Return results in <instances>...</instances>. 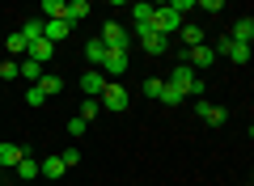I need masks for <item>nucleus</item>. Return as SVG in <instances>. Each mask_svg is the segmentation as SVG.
I'll return each instance as SVG.
<instances>
[{"label":"nucleus","mask_w":254,"mask_h":186,"mask_svg":"<svg viewBox=\"0 0 254 186\" xmlns=\"http://www.w3.org/2000/svg\"><path fill=\"white\" fill-rule=\"evenodd\" d=\"M131 17H136V34H144V30L153 26V4H144V0L131 4Z\"/></svg>","instance_id":"13"},{"label":"nucleus","mask_w":254,"mask_h":186,"mask_svg":"<svg viewBox=\"0 0 254 186\" xmlns=\"http://www.w3.org/2000/svg\"><path fill=\"white\" fill-rule=\"evenodd\" d=\"M212 60H216V51H212L208 43H199V47H190V51H187L182 63H187V68H212Z\"/></svg>","instance_id":"6"},{"label":"nucleus","mask_w":254,"mask_h":186,"mask_svg":"<svg viewBox=\"0 0 254 186\" xmlns=\"http://www.w3.org/2000/svg\"><path fill=\"white\" fill-rule=\"evenodd\" d=\"M102 47H106V51H127L131 38H127V30L119 26V21H106V26H102Z\"/></svg>","instance_id":"4"},{"label":"nucleus","mask_w":254,"mask_h":186,"mask_svg":"<svg viewBox=\"0 0 254 186\" xmlns=\"http://www.w3.org/2000/svg\"><path fill=\"white\" fill-rule=\"evenodd\" d=\"M26 38H21V30H17V34H9V60H13V55H21V51H26Z\"/></svg>","instance_id":"27"},{"label":"nucleus","mask_w":254,"mask_h":186,"mask_svg":"<svg viewBox=\"0 0 254 186\" xmlns=\"http://www.w3.org/2000/svg\"><path fill=\"white\" fill-rule=\"evenodd\" d=\"M85 55H89V63H98V68H102V60H106V47H102V38L85 43Z\"/></svg>","instance_id":"20"},{"label":"nucleus","mask_w":254,"mask_h":186,"mask_svg":"<svg viewBox=\"0 0 254 186\" xmlns=\"http://www.w3.org/2000/svg\"><path fill=\"white\" fill-rule=\"evenodd\" d=\"M21 38H26V43H38V38H43V17L26 21V26H21Z\"/></svg>","instance_id":"23"},{"label":"nucleus","mask_w":254,"mask_h":186,"mask_svg":"<svg viewBox=\"0 0 254 186\" xmlns=\"http://www.w3.org/2000/svg\"><path fill=\"white\" fill-rule=\"evenodd\" d=\"M17 76H30V80L38 85V80H43V68H38L34 60H21V63H17Z\"/></svg>","instance_id":"21"},{"label":"nucleus","mask_w":254,"mask_h":186,"mask_svg":"<svg viewBox=\"0 0 254 186\" xmlns=\"http://www.w3.org/2000/svg\"><path fill=\"white\" fill-rule=\"evenodd\" d=\"M85 127H89V123H85L81 115H72V119H68V135H72V140H81V135H85Z\"/></svg>","instance_id":"25"},{"label":"nucleus","mask_w":254,"mask_h":186,"mask_svg":"<svg viewBox=\"0 0 254 186\" xmlns=\"http://www.w3.org/2000/svg\"><path fill=\"white\" fill-rule=\"evenodd\" d=\"M102 68H106V76H123L127 72V51H106Z\"/></svg>","instance_id":"9"},{"label":"nucleus","mask_w":254,"mask_h":186,"mask_svg":"<svg viewBox=\"0 0 254 186\" xmlns=\"http://www.w3.org/2000/svg\"><path fill=\"white\" fill-rule=\"evenodd\" d=\"M0 76H4V80H17V60H0Z\"/></svg>","instance_id":"28"},{"label":"nucleus","mask_w":254,"mask_h":186,"mask_svg":"<svg viewBox=\"0 0 254 186\" xmlns=\"http://www.w3.org/2000/svg\"><path fill=\"white\" fill-rule=\"evenodd\" d=\"M195 115H199L208 127H220V123L229 119V110H225V106H212V102H199V106H195Z\"/></svg>","instance_id":"7"},{"label":"nucleus","mask_w":254,"mask_h":186,"mask_svg":"<svg viewBox=\"0 0 254 186\" xmlns=\"http://www.w3.org/2000/svg\"><path fill=\"white\" fill-rule=\"evenodd\" d=\"M229 38H233V43H242V47H250V38H254V21L242 17V21L233 26V34H229Z\"/></svg>","instance_id":"16"},{"label":"nucleus","mask_w":254,"mask_h":186,"mask_svg":"<svg viewBox=\"0 0 254 186\" xmlns=\"http://www.w3.org/2000/svg\"><path fill=\"white\" fill-rule=\"evenodd\" d=\"M165 85L178 89L182 98H203V89H208V85H203V76H199L195 68H187V63H178V68L170 72V80H165Z\"/></svg>","instance_id":"1"},{"label":"nucleus","mask_w":254,"mask_h":186,"mask_svg":"<svg viewBox=\"0 0 254 186\" xmlns=\"http://www.w3.org/2000/svg\"><path fill=\"white\" fill-rule=\"evenodd\" d=\"M195 9H208V13H220V9H225V0H199V4H195Z\"/></svg>","instance_id":"32"},{"label":"nucleus","mask_w":254,"mask_h":186,"mask_svg":"<svg viewBox=\"0 0 254 186\" xmlns=\"http://www.w3.org/2000/svg\"><path fill=\"white\" fill-rule=\"evenodd\" d=\"M212 51H220V55H229L233 63H250V47H242V43H233V38H216L212 43Z\"/></svg>","instance_id":"5"},{"label":"nucleus","mask_w":254,"mask_h":186,"mask_svg":"<svg viewBox=\"0 0 254 186\" xmlns=\"http://www.w3.org/2000/svg\"><path fill=\"white\" fill-rule=\"evenodd\" d=\"M26 157V148L21 144H0V165H9V169H17V161Z\"/></svg>","instance_id":"15"},{"label":"nucleus","mask_w":254,"mask_h":186,"mask_svg":"<svg viewBox=\"0 0 254 186\" xmlns=\"http://www.w3.org/2000/svg\"><path fill=\"white\" fill-rule=\"evenodd\" d=\"M102 89H106V76H102V72H85V76H81V93H85V98L98 102Z\"/></svg>","instance_id":"8"},{"label":"nucleus","mask_w":254,"mask_h":186,"mask_svg":"<svg viewBox=\"0 0 254 186\" xmlns=\"http://www.w3.org/2000/svg\"><path fill=\"white\" fill-rule=\"evenodd\" d=\"M153 34H161V38H170V34H178L182 30V13L174 9V4H153Z\"/></svg>","instance_id":"2"},{"label":"nucleus","mask_w":254,"mask_h":186,"mask_svg":"<svg viewBox=\"0 0 254 186\" xmlns=\"http://www.w3.org/2000/svg\"><path fill=\"white\" fill-rule=\"evenodd\" d=\"M26 102H30V106H43V102H47V98H43V89H38V85H30V93H26Z\"/></svg>","instance_id":"31"},{"label":"nucleus","mask_w":254,"mask_h":186,"mask_svg":"<svg viewBox=\"0 0 254 186\" xmlns=\"http://www.w3.org/2000/svg\"><path fill=\"white\" fill-rule=\"evenodd\" d=\"M38 89H43V98H55V93H64V80L60 76H43V80H38Z\"/></svg>","instance_id":"19"},{"label":"nucleus","mask_w":254,"mask_h":186,"mask_svg":"<svg viewBox=\"0 0 254 186\" xmlns=\"http://www.w3.org/2000/svg\"><path fill=\"white\" fill-rule=\"evenodd\" d=\"M17 178H38V161L30 157V152H26V157L17 161Z\"/></svg>","instance_id":"22"},{"label":"nucleus","mask_w":254,"mask_h":186,"mask_svg":"<svg viewBox=\"0 0 254 186\" xmlns=\"http://www.w3.org/2000/svg\"><path fill=\"white\" fill-rule=\"evenodd\" d=\"M60 161H64V169H72L76 161H81V152H76V144H72V148H64V152H60Z\"/></svg>","instance_id":"29"},{"label":"nucleus","mask_w":254,"mask_h":186,"mask_svg":"<svg viewBox=\"0 0 254 186\" xmlns=\"http://www.w3.org/2000/svg\"><path fill=\"white\" fill-rule=\"evenodd\" d=\"M89 17V0H72V4H64V21L68 26H76V21Z\"/></svg>","instance_id":"12"},{"label":"nucleus","mask_w":254,"mask_h":186,"mask_svg":"<svg viewBox=\"0 0 254 186\" xmlns=\"http://www.w3.org/2000/svg\"><path fill=\"white\" fill-rule=\"evenodd\" d=\"M140 47H144V55H161L165 47H170V38H161V34H153V30H144V34H140Z\"/></svg>","instance_id":"11"},{"label":"nucleus","mask_w":254,"mask_h":186,"mask_svg":"<svg viewBox=\"0 0 254 186\" xmlns=\"http://www.w3.org/2000/svg\"><path fill=\"white\" fill-rule=\"evenodd\" d=\"M38 174H43V178H64L68 169H64V161H60V157H47L43 165H38Z\"/></svg>","instance_id":"17"},{"label":"nucleus","mask_w":254,"mask_h":186,"mask_svg":"<svg viewBox=\"0 0 254 186\" xmlns=\"http://www.w3.org/2000/svg\"><path fill=\"white\" fill-rule=\"evenodd\" d=\"M51 51H55V47L47 43V38H38V43H30V47H26V60H34L38 68H43V63L51 60Z\"/></svg>","instance_id":"10"},{"label":"nucleus","mask_w":254,"mask_h":186,"mask_svg":"<svg viewBox=\"0 0 254 186\" xmlns=\"http://www.w3.org/2000/svg\"><path fill=\"white\" fill-rule=\"evenodd\" d=\"M68 34H72L68 21H43V38L47 43H60V38H68Z\"/></svg>","instance_id":"14"},{"label":"nucleus","mask_w":254,"mask_h":186,"mask_svg":"<svg viewBox=\"0 0 254 186\" xmlns=\"http://www.w3.org/2000/svg\"><path fill=\"white\" fill-rule=\"evenodd\" d=\"M178 34H182V47H187V51H190V47H199V43H203V30H199V26H182Z\"/></svg>","instance_id":"18"},{"label":"nucleus","mask_w":254,"mask_h":186,"mask_svg":"<svg viewBox=\"0 0 254 186\" xmlns=\"http://www.w3.org/2000/svg\"><path fill=\"white\" fill-rule=\"evenodd\" d=\"M161 93H165V80L161 76H148L144 80V98H161Z\"/></svg>","instance_id":"24"},{"label":"nucleus","mask_w":254,"mask_h":186,"mask_svg":"<svg viewBox=\"0 0 254 186\" xmlns=\"http://www.w3.org/2000/svg\"><path fill=\"white\" fill-rule=\"evenodd\" d=\"M161 102H165V106H178V102H182V93H178V89H170V85H165V93H161Z\"/></svg>","instance_id":"30"},{"label":"nucleus","mask_w":254,"mask_h":186,"mask_svg":"<svg viewBox=\"0 0 254 186\" xmlns=\"http://www.w3.org/2000/svg\"><path fill=\"white\" fill-rule=\"evenodd\" d=\"M127 102H131V98H127V89H123V85H110V80H106V89H102L98 106L110 110V115H119V110H127Z\"/></svg>","instance_id":"3"},{"label":"nucleus","mask_w":254,"mask_h":186,"mask_svg":"<svg viewBox=\"0 0 254 186\" xmlns=\"http://www.w3.org/2000/svg\"><path fill=\"white\" fill-rule=\"evenodd\" d=\"M98 115H102V106H98L93 98H85V102H81V119L89 123V119H98Z\"/></svg>","instance_id":"26"}]
</instances>
